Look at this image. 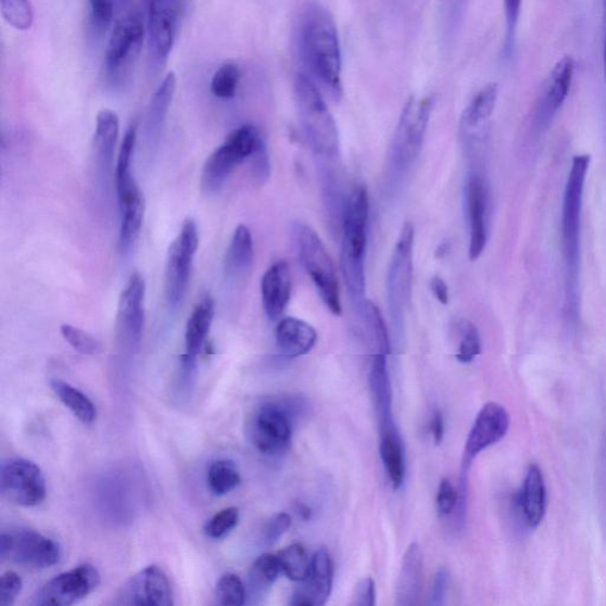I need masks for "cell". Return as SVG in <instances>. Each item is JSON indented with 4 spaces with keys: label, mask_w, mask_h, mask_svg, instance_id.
I'll list each match as a JSON object with an SVG mask.
<instances>
[{
    "label": "cell",
    "mask_w": 606,
    "mask_h": 606,
    "mask_svg": "<svg viewBox=\"0 0 606 606\" xmlns=\"http://www.w3.org/2000/svg\"><path fill=\"white\" fill-rule=\"evenodd\" d=\"M379 452L388 478L394 490H400L405 478V459L401 434L394 424L379 427Z\"/></svg>",
    "instance_id": "obj_27"
},
{
    "label": "cell",
    "mask_w": 606,
    "mask_h": 606,
    "mask_svg": "<svg viewBox=\"0 0 606 606\" xmlns=\"http://www.w3.org/2000/svg\"><path fill=\"white\" fill-rule=\"evenodd\" d=\"M23 589L22 578L13 571H8L0 579V605L15 604Z\"/></svg>",
    "instance_id": "obj_47"
},
{
    "label": "cell",
    "mask_w": 606,
    "mask_h": 606,
    "mask_svg": "<svg viewBox=\"0 0 606 606\" xmlns=\"http://www.w3.org/2000/svg\"><path fill=\"white\" fill-rule=\"evenodd\" d=\"M431 433L434 443H442L444 437V419L441 412H434L431 419Z\"/></svg>",
    "instance_id": "obj_53"
},
{
    "label": "cell",
    "mask_w": 606,
    "mask_h": 606,
    "mask_svg": "<svg viewBox=\"0 0 606 606\" xmlns=\"http://www.w3.org/2000/svg\"><path fill=\"white\" fill-rule=\"evenodd\" d=\"M265 148L260 130L253 125H243L231 131L219 148L211 153L204 164L202 187L206 193H216L232 171Z\"/></svg>",
    "instance_id": "obj_6"
},
{
    "label": "cell",
    "mask_w": 606,
    "mask_h": 606,
    "mask_svg": "<svg viewBox=\"0 0 606 606\" xmlns=\"http://www.w3.org/2000/svg\"><path fill=\"white\" fill-rule=\"evenodd\" d=\"M430 289L433 296L437 298L439 302L443 303V305L450 302V289H447L445 281L440 275H434L430 280Z\"/></svg>",
    "instance_id": "obj_52"
},
{
    "label": "cell",
    "mask_w": 606,
    "mask_h": 606,
    "mask_svg": "<svg viewBox=\"0 0 606 606\" xmlns=\"http://www.w3.org/2000/svg\"><path fill=\"white\" fill-rule=\"evenodd\" d=\"M239 520V508H224L207 521L204 529L205 534L211 539H222L235 529Z\"/></svg>",
    "instance_id": "obj_43"
},
{
    "label": "cell",
    "mask_w": 606,
    "mask_h": 606,
    "mask_svg": "<svg viewBox=\"0 0 606 606\" xmlns=\"http://www.w3.org/2000/svg\"><path fill=\"white\" fill-rule=\"evenodd\" d=\"M573 75L575 61L571 56L563 58L552 68L536 104L535 125L539 129H546L561 110L570 94Z\"/></svg>",
    "instance_id": "obj_20"
},
{
    "label": "cell",
    "mask_w": 606,
    "mask_h": 606,
    "mask_svg": "<svg viewBox=\"0 0 606 606\" xmlns=\"http://www.w3.org/2000/svg\"><path fill=\"white\" fill-rule=\"evenodd\" d=\"M603 61H604V72H605V78H606V36H605V39H604Z\"/></svg>",
    "instance_id": "obj_55"
},
{
    "label": "cell",
    "mask_w": 606,
    "mask_h": 606,
    "mask_svg": "<svg viewBox=\"0 0 606 606\" xmlns=\"http://www.w3.org/2000/svg\"><path fill=\"white\" fill-rule=\"evenodd\" d=\"M425 560L424 552L418 544L407 547L397 578L394 605L415 606L419 602L424 586Z\"/></svg>",
    "instance_id": "obj_25"
},
{
    "label": "cell",
    "mask_w": 606,
    "mask_h": 606,
    "mask_svg": "<svg viewBox=\"0 0 606 606\" xmlns=\"http://www.w3.org/2000/svg\"><path fill=\"white\" fill-rule=\"evenodd\" d=\"M334 565L326 548L314 553L311 570L303 585L295 592L291 605L321 606L332 594Z\"/></svg>",
    "instance_id": "obj_21"
},
{
    "label": "cell",
    "mask_w": 606,
    "mask_h": 606,
    "mask_svg": "<svg viewBox=\"0 0 606 606\" xmlns=\"http://www.w3.org/2000/svg\"><path fill=\"white\" fill-rule=\"evenodd\" d=\"M469 0H439L440 31L443 46H453L463 26Z\"/></svg>",
    "instance_id": "obj_36"
},
{
    "label": "cell",
    "mask_w": 606,
    "mask_h": 606,
    "mask_svg": "<svg viewBox=\"0 0 606 606\" xmlns=\"http://www.w3.org/2000/svg\"><path fill=\"white\" fill-rule=\"evenodd\" d=\"M276 346L287 358H298L308 354L318 340L314 327L293 316L283 318L276 327Z\"/></svg>",
    "instance_id": "obj_26"
},
{
    "label": "cell",
    "mask_w": 606,
    "mask_h": 606,
    "mask_svg": "<svg viewBox=\"0 0 606 606\" xmlns=\"http://www.w3.org/2000/svg\"><path fill=\"white\" fill-rule=\"evenodd\" d=\"M497 97L498 87L496 84L485 85L478 91L477 96L467 105L463 116H460V134L489 128L496 108Z\"/></svg>",
    "instance_id": "obj_30"
},
{
    "label": "cell",
    "mask_w": 606,
    "mask_h": 606,
    "mask_svg": "<svg viewBox=\"0 0 606 606\" xmlns=\"http://www.w3.org/2000/svg\"><path fill=\"white\" fill-rule=\"evenodd\" d=\"M299 257L325 306L332 314L341 315L340 287L331 256L318 233L307 226L296 231Z\"/></svg>",
    "instance_id": "obj_7"
},
{
    "label": "cell",
    "mask_w": 606,
    "mask_h": 606,
    "mask_svg": "<svg viewBox=\"0 0 606 606\" xmlns=\"http://www.w3.org/2000/svg\"><path fill=\"white\" fill-rule=\"evenodd\" d=\"M603 468H604V469H603V472H602V476H603V482H602V484H603V493H604V495H605V503H604V504H605V508H606V447H605V454H604V464H603Z\"/></svg>",
    "instance_id": "obj_54"
},
{
    "label": "cell",
    "mask_w": 606,
    "mask_h": 606,
    "mask_svg": "<svg viewBox=\"0 0 606 606\" xmlns=\"http://www.w3.org/2000/svg\"><path fill=\"white\" fill-rule=\"evenodd\" d=\"M292 518L287 513H279L274 516L266 525L263 532V543L266 546H273L279 542V539L291 529Z\"/></svg>",
    "instance_id": "obj_48"
},
{
    "label": "cell",
    "mask_w": 606,
    "mask_h": 606,
    "mask_svg": "<svg viewBox=\"0 0 606 606\" xmlns=\"http://www.w3.org/2000/svg\"><path fill=\"white\" fill-rule=\"evenodd\" d=\"M117 605L128 606H171L174 605V590L166 573L160 566H149L118 591Z\"/></svg>",
    "instance_id": "obj_15"
},
{
    "label": "cell",
    "mask_w": 606,
    "mask_h": 606,
    "mask_svg": "<svg viewBox=\"0 0 606 606\" xmlns=\"http://www.w3.org/2000/svg\"><path fill=\"white\" fill-rule=\"evenodd\" d=\"M177 88V77L174 72L168 73L151 99L147 129L151 141L160 138L171 103H173Z\"/></svg>",
    "instance_id": "obj_33"
},
{
    "label": "cell",
    "mask_w": 606,
    "mask_h": 606,
    "mask_svg": "<svg viewBox=\"0 0 606 606\" xmlns=\"http://www.w3.org/2000/svg\"><path fill=\"white\" fill-rule=\"evenodd\" d=\"M376 583L371 577H367L355 586L352 605L374 606L376 604Z\"/></svg>",
    "instance_id": "obj_50"
},
{
    "label": "cell",
    "mask_w": 606,
    "mask_h": 606,
    "mask_svg": "<svg viewBox=\"0 0 606 606\" xmlns=\"http://www.w3.org/2000/svg\"><path fill=\"white\" fill-rule=\"evenodd\" d=\"M388 354L386 352H378L375 355L370 373V387L379 426L393 424Z\"/></svg>",
    "instance_id": "obj_29"
},
{
    "label": "cell",
    "mask_w": 606,
    "mask_h": 606,
    "mask_svg": "<svg viewBox=\"0 0 606 606\" xmlns=\"http://www.w3.org/2000/svg\"><path fill=\"white\" fill-rule=\"evenodd\" d=\"M296 41L300 59L312 80L333 99H340L341 49L332 13L319 2L307 3L300 12Z\"/></svg>",
    "instance_id": "obj_1"
},
{
    "label": "cell",
    "mask_w": 606,
    "mask_h": 606,
    "mask_svg": "<svg viewBox=\"0 0 606 606\" xmlns=\"http://www.w3.org/2000/svg\"><path fill=\"white\" fill-rule=\"evenodd\" d=\"M61 333L64 340L78 353L98 355L102 352L100 341L80 328L65 324L61 327Z\"/></svg>",
    "instance_id": "obj_42"
},
{
    "label": "cell",
    "mask_w": 606,
    "mask_h": 606,
    "mask_svg": "<svg viewBox=\"0 0 606 606\" xmlns=\"http://www.w3.org/2000/svg\"><path fill=\"white\" fill-rule=\"evenodd\" d=\"M4 21L13 29L28 31L34 24V9L30 0H0Z\"/></svg>",
    "instance_id": "obj_40"
},
{
    "label": "cell",
    "mask_w": 606,
    "mask_h": 606,
    "mask_svg": "<svg viewBox=\"0 0 606 606\" xmlns=\"http://www.w3.org/2000/svg\"><path fill=\"white\" fill-rule=\"evenodd\" d=\"M451 575L446 569H440L433 578L429 604L440 606L445 603L447 590H450Z\"/></svg>",
    "instance_id": "obj_49"
},
{
    "label": "cell",
    "mask_w": 606,
    "mask_h": 606,
    "mask_svg": "<svg viewBox=\"0 0 606 606\" xmlns=\"http://www.w3.org/2000/svg\"><path fill=\"white\" fill-rule=\"evenodd\" d=\"M510 418L502 404L487 403L469 431L465 446L463 470L468 471L474 459L482 452L503 441L509 430Z\"/></svg>",
    "instance_id": "obj_16"
},
{
    "label": "cell",
    "mask_w": 606,
    "mask_h": 606,
    "mask_svg": "<svg viewBox=\"0 0 606 606\" xmlns=\"http://www.w3.org/2000/svg\"><path fill=\"white\" fill-rule=\"evenodd\" d=\"M481 354V338L476 325L466 323L463 329V339L456 353V359L463 364H469Z\"/></svg>",
    "instance_id": "obj_44"
},
{
    "label": "cell",
    "mask_w": 606,
    "mask_h": 606,
    "mask_svg": "<svg viewBox=\"0 0 606 606\" xmlns=\"http://www.w3.org/2000/svg\"><path fill=\"white\" fill-rule=\"evenodd\" d=\"M294 97L303 134L311 149L324 157L334 156L339 151L338 127L319 87L308 75L299 74Z\"/></svg>",
    "instance_id": "obj_4"
},
{
    "label": "cell",
    "mask_w": 606,
    "mask_h": 606,
    "mask_svg": "<svg viewBox=\"0 0 606 606\" xmlns=\"http://www.w3.org/2000/svg\"><path fill=\"white\" fill-rule=\"evenodd\" d=\"M292 437L293 417L286 405L267 403L258 408L253 419L252 441L261 454H283L291 446Z\"/></svg>",
    "instance_id": "obj_13"
},
{
    "label": "cell",
    "mask_w": 606,
    "mask_h": 606,
    "mask_svg": "<svg viewBox=\"0 0 606 606\" xmlns=\"http://www.w3.org/2000/svg\"><path fill=\"white\" fill-rule=\"evenodd\" d=\"M241 77L239 65L233 62L224 63L211 80V93L218 99H232L239 88Z\"/></svg>",
    "instance_id": "obj_39"
},
{
    "label": "cell",
    "mask_w": 606,
    "mask_h": 606,
    "mask_svg": "<svg viewBox=\"0 0 606 606\" xmlns=\"http://www.w3.org/2000/svg\"><path fill=\"white\" fill-rule=\"evenodd\" d=\"M144 34L143 20L137 12L129 13L115 24L104 55L105 70L110 74L122 73L137 59Z\"/></svg>",
    "instance_id": "obj_18"
},
{
    "label": "cell",
    "mask_w": 606,
    "mask_h": 606,
    "mask_svg": "<svg viewBox=\"0 0 606 606\" xmlns=\"http://www.w3.org/2000/svg\"><path fill=\"white\" fill-rule=\"evenodd\" d=\"M200 245L193 219L184 222L178 239L171 245L165 273V294L171 308H178L188 292L192 262Z\"/></svg>",
    "instance_id": "obj_10"
},
{
    "label": "cell",
    "mask_w": 606,
    "mask_h": 606,
    "mask_svg": "<svg viewBox=\"0 0 606 606\" xmlns=\"http://www.w3.org/2000/svg\"><path fill=\"white\" fill-rule=\"evenodd\" d=\"M518 506L529 529H536L543 522L547 509L546 484L542 469L535 464L527 468Z\"/></svg>",
    "instance_id": "obj_24"
},
{
    "label": "cell",
    "mask_w": 606,
    "mask_h": 606,
    "mask_svg": "<svg viewBox=\"0 0 606 606\" xmlns=\"http://www.w3.org/2000/svg\"><path fill=\"white\" fill-rule=\"evenodd\" d=\"M91 17L98 25H109L114 15L113 0H89Z\"/></svg>",
    "instance_id": "obj_51"
},
{
    "label": "cell",
    "mask_w": 606,
    "mask_h": 606,
    "mask_svg": "<svg viewBox=\"0 0 606 606\" xmlns=\"http://www.w3.org/2000/svg\"><path fill=\"white\" fill-rule=\"evenodd\" d=\"M432 104L430 97H412L405 103L390 149L389 167L392 177L404 176L417 161L424 148Z\"/></svg>",
    "instance_id": "obj_5"
},
{
    "label": "cell",
    "mask_w": 606,
    "mask_h": 606,
    "mask_svg": "<svg viewBox=\"0 0 606 606\" xmlns=\"http://www.w3.org/2000/svg\"><path fill=\"white\" fill-rule=\"evenodd\" d=\"M415 228L405 223L394 247L388 274L389 311L394 327L403 329L413 298Z\"/></svg>",
    "instance_id": "obj_8"
},
{
    "label": "cell",
    "mask_w": 606,
    "mask_h": 606,
    "mask_svg": "<svg viewBox=\"0 0 606 606\" xmlns=\"http://www.w3.org/2000/svg\"><path fill=\"white\" fill-rule=\"evenodd\" d=\"M602 4H603L604 22H605V26H606V0H602Z\"/></svg>",
    "instance_id": "obj_56"
},
{
    "label": "cell",
    "mask_w": 606,
    "mask_h": 606,
    "mask_svg": "<svg viewBox=\"0 0 606 606\" xmlns=\"http://www.w3.org/2000/svg\"><path fill=\"white\" fill-rule=\"evenodd\" d=\"M253 262V235L248 227L241 224V226L237 227L233 232L230 245L227 250L226 261H224L228 278H241V276H244L250 269H252Z\"/></svg>",
    "instance_id": "obj_32"
},
{
    "label": "cell",
    "mask_w": 606,
    "mask_h": 606,
    "mask_svg": "<svg viewBox=\"0 0 606 606\" xmlns=\"http://www.w3.org/2000/svg\"><path fill=\"white\" fill-rule=\"evenodd\" d=\"M590 155L573 157L564 191L561 236L565 261V310L571 321L578 312L579 268H581V230L585 180Z\"/></svg>",
    "instance_id": "obj_2"
},
{
    "label": "cell",
    "mask_w": 606,
    "mask_h": 606,
    "mask_svg": "<svg viewBox=\"0 0 606 606\" xmlns=\"http://www.w3.org/2000/svg\"><path fill=\"white\" fill-rule=\"evenodd\" d=\"M437 502L442 517L451 516L457 509L459 493L450 480L443 479L440 482Z\"/></svg>",
    "instance_id": "obj_46"
},
{
    "label": "cell",
    "mask_w": 606,
    "mask_h": 606,
    "mask_svg": "<svg viewBox=\"0 0 606 606\" xmlns=\"http://www.w3.org/2000/svg\"><path fill=\"white\" fill-rule=\"evenodd\" d=\"M50 386L63 405L68 407L78 420L84 425L94 424L98 416L97 407L84 392L61 379H52Z\"/></svg>",
    "instance_id": "obj_35"
},
{
    "label": "cell",
    "mask_w": 606,
    "mask_h": 606,
    "mask_svg": "<svg viewBox=\"0 0 606 606\" xmlns=\"http://www.w3.org/2000/svg\"><path fill=\"white\" fill-rule=\"evenodd\" d=\"M215 316V300L204 294L194 306L187 325L186 354L197 359L205 344Z\"/></svg>",
    "instance_id": "obj_28"
},
{
    "label": "cell",
    "mask_w": 606,
    "mask_h": 606,
    "mask_svg": "<svg viewBox=\"0 0 606 606\" xmlns=\"http://www.w3.org/2000/svg\"><path fill=\"white\" fill-rule=\"evenodd\" d=\"M217 603L223 606H241L247 603V588L239 576L226 573L216 586Z\"/></svg>",
    "instance_id": "obj_41"
},
{
    "label": "cell",
    "mask_w": 606,
    "mask_h": 606,
    "mask_svg": "<svg viewBox=\"0 0 606 606\" xmlns=\"http://www.w3.org/2000/svg\"><path fill=\"white\" fill-rule=\"evenodd\" d=\"M101 584V576L94 566H77L46 583L36 592L33 604L38 606H68L83 601Z\"/></svg>",
    "instance_id": "obj_12"
},
{
    "label": "cell",
    "mask_w": 606,
    "mask_h": 606,
    "mask_svg": "<svg viewBox=\"0 0 606 606\" xmlns=\"http://www.w3.org/2000/svg\"><path fill=\"white\" fill-rule=\"evenodd\" d=\"M263 308L273 321L285 313L292 293V274L286 261H279L263 275L261 282Z\"/></svg>",
    "instance_id": "obj_23"
},
{
    "label": "cell",
    "mask_w": 606,
    "mask_h": 606,
    "mask_svg": "<svg viewBox=\"0 0 606 606\" xmlns=\"http://www.w3.org/2000/svg\"><path fill=\"white\" fill-rule=\"evenodd\" d=\"M118 131H121V123L116 113L102 110L97 117L94 148L98 162L104 169H110L112 166Z\"/></svg>",
    "instance_id": "obj_34"
},
{
    "label": "cell",
    "mask_w": 606,
    "mask_h": 606,
    "mask_svg": "<svg viewBox=\"0 0 606 606\" xmlns=\"http://www.w3.org/2000/svg\"><path fill=\"white\" fill-rule=\"evenodd\" d=\"M370 200L365 187L354 188L349 195L342 220L341 270L350 295L362 301L365 295V254Z\"/></svg>",
    "instance_id": "obj_3"
},
{
    "label": "cell",
    "mask_w": 606,
    "mask_h": 606,
    "mask_svg": "<svg viewBox=\"0 0 606 606\" xmlns=\"http://www.w3.org/2000/svg\"><path fill=\"white\" fill-rule=\"evenodd\" d=\"M147 283L139 273L131 274L124 288L117 307V337L123 344L137 348L140 344L143 326V301Z\"/></svg>",
    "instance_id": "obj_19"
},
{
    "label": "cell",
    "mask_w": 606,
    "mask_h": 606,
    "mask_svg": "<svg viewBox=\"0 0 606 606\" xmlns=\"http://www.w3.org/2000/svg\"><path fill=\"white\" fill-rule=\"evenodd\" d=\"M522 0H504L506 38L505 52L509 56L516 47Z\"/></svg>",
    "instance_id": "obj_45"
},
{
    "label": "cell",
    "mask_w": 606,
    "mask_h": 606,
    "mask_svg": "<svg viewBox=\"0 0 606 606\" xmlns=\"http://www.w3.org/2000/svg\"><path fill=\"white\" fill-rule=\"evenodd\" d=\"M118 206H121V248L126 253L136 243L142 226L144 203L134 176L115 181Z\"/></svg>",
    "instance_id": "obj_22"
},
{
    "label": "cell",
    "mask_w": 606,
    "mask_h": 606,
    "mask_svg": "<svg viewBox=\"0 0 606 606\" xmlns=\"http://www.w3.org/2000/svg\"><path fill=\"white\" fill-rule=\"evenodd\" d=\"M466 214L469 226V258L477 261L489 241L490 191L481 171H471L466 186Z\"/></svg>",
    "instance_id": "obj_14"
},
{
    "label": "cell",
    "mask_w": 606,
    "mask_h": 606,
    "mask_svg": "<svg viewBox=\"0 0 606 606\" xmlns=\"http://www.w3.org/2000/svg\"><path fill=\"white\" fill-rule=\"evenodd\" d=\"M207 487L217 496L227 495L241 483L239 469L230 459H218L207 470Z\"/></svg>",
    "instance_id": "obj_37"
},
{
    "label": "cell",
    "mask_w": 606,
    "mask_h": 606,
    "mask_svg": "<svg viewBox=\"0 0 606 606\" xmlns=\"http://www.w3.org/2000/svg\"><path fill=\"white\" fill-rule=\"evenodd\" d=\"M281 565L278 556L265 553L258 557L250 568L247 582V599L250 603H260L265 598L273 584L278 581Z\"/></svg>",
    "instance_id": "obj_31"
},
{
    "label": "cell",
    "mask_w": 606,
    "mask_h": 606,
    "mask_svg": "<svg viewBox=\"0 0 606 606\" xmlns=\"http://www.w3.org/2000/svg\"><path fill=\"white\" fill-rule=\"evenodd\" d=\"M186 8L187 0H150L148 36L156 59H166L173 51Z\"/></svg>",
    "instance_id": "obj_17"
},
{
    "label": "cell",
    "mask_w": 606,
    "mask_h": 606,
    "mask_svg": "<svg viewBox=\"0 0 606 606\" xmlns=\"http://www.w3.org/2000/svg\"><path fill=\"white\" fill-rule=\"evenodd\" d=\"M0 491L13 505L35 507L45 502L47 482L41 468L33 460L10 459L0 474Z\"/></svg>",
    "instance_id": "obj_11"
},
{
    "label": "cell",
    "mask_w": 606,
    "mask_h": 606,
    "mask_svg": "<svg viewBox=\"0 0 606 606\" xmlns=\"http://www.w3.org/2000/svg\"><path fill=\"white\" fill-rule=\"evenodd\" d=\"M282 572L293 582H305L311 570L307 552L301 544H293L281 551L278 556Z\"/></svg>",
    "instance_id": "obj_38"
},
{
    "label": "cell",
    "mask_w": 606,
    "mask_h": 606,
    "mask_svg": "<svg viewBox=\"0 0 606 606\" xmlns=\"http://www.w3.org/2000/svg\"><path fill=\"white\" fill-rule=\"evenodd\" d=\"M0 558L25 568L47 569L61 559L54 540L30 529H11L0 535Z\"/></svg>",
    "instance_id": "obj_9"
}]
</instances>
